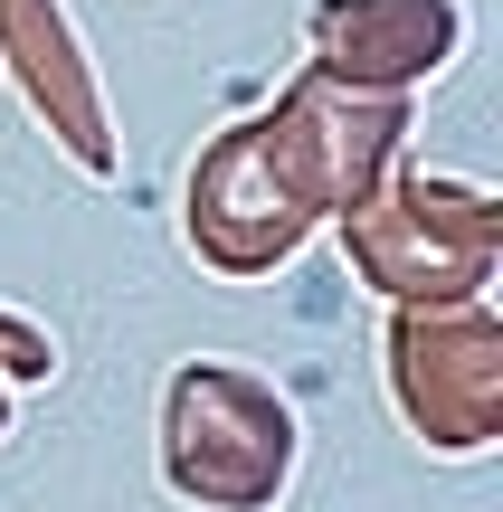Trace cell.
<instances>
[{
  "label": "cell",
  "mask_w": 503,
  "mask_h": 512,
  "mask_svg": "<svg viewBox=\"0 0 503 512\" xmlns=\"http://www.w3.org/2000/svg\"><path fill=\"white\" fill-rule=\"evenodd\" d=\"M399 124H409L399 95H352L333 76L295 86L276 114L238 124L190 171V247L219 275L285 266L323 228V209H342L371 171H390Z\"/></svg>",
  "instance_id": "cell-1"
},
{
  "label": "cell",
  "mask_w": 503,
  "mask_h": 512,
  "mask_svg": "<svg viewBox=\"0 0 503 512\" xmlns=\"http://www.w3.org/2000/svg\"><path fill=\"white\" fill-rule=\"evenodd\" d=\"M342 247H352L361 285L399 294V304H466L494 285L503 209L475 181H437V171H371L342 200Z\"/></svg>",
  "instance_id": "cell-2"
},
{
  "label": "cell",
  "mask_w": 503,
  "mask_h": 512,
  "mask_svg": "<svg viewBox=\"0 0 503 512\" xmlns=\"http://www.w3.org/2000/svg\"><path fill=\"white\" fill-rule=\"evenodd\" d=\"M162 475L200 512H276L295 484V408L228 361H181L162 389Z\"/></svg>",
  "instance_id": "cell-3"
},
{
  "label": "cell",
  "mask_w": 503,
  "mask_h": 512,
  "mask_svg": "<svg viewBox=\"0 0 503 512\" xmlns=\"http://www.w3.org/2000/svg\"><path fill=\"white\" fill-rule=\"evenodd\" d=\"M390 399L437 456H485L503 437V323L485 313V294L390 313Z\"/></svg>",
  "instance_id": "cell-4"
},
{
  "label": "cell",
  "mask_w": 503,
  "mask_h": 512,
  "mask_svg": "<svg viewBox=\"0 0 503 512\" xmlns=\"http://www.w3.org/2000/svg\"><path fill=\"white\" fill-rule=\"evenodd\" d=\"M466 48L456 0H323L314 10V57L352 95H409Z\"/></svg>",
  "instance_id": "cell-5"
},
{
  "label": "cell",
  "mask_w": 503,
  "mask_h": 512,
  "mask_svg": "<svg viewBox=\"0 0 503 512\" xmlns=\"http://www.w3.org/2000/svg\"><path fill=\"white\" fill-rule=\"evenodd\" d=\"M0 48H10L29 105L48 114V133L76 152V171H114V133H105L86 57H76V38H67V10H57V0H0Z\"/></svg>",
  "instance_id": "cell-6"
},
{
  "label": "cell",
  "mask_w": 503,
  "mask_h": 512,
  "mask_svg": "<svg viewBox=\"0 0 503 512\" xmlns=\"http://www.w3.org/2000/svg\"><path fill=\"white\" fill-rule=\"evenodd\" d=\"M48 370H57V342L38 323H10V313H0V427H10V389L48 380Z\"/></svg>",
  "instance_id": "cell-7"
}]
</instances>
